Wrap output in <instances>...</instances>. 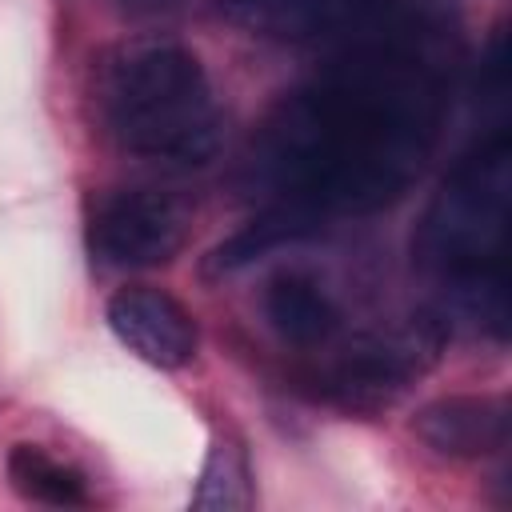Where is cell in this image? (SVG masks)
<instances>
[{
  "label": "cell",
  "instance_id": "obj_1",
  "mask_svg": "<svg viewBox=\"0 0 512 512\" xmlns=\"http://www.w3.org/2000/svg\"><path fill=\"white\" fill-rule=\"evenodd\" d=\"M448 104L444 56L428 32L388 24L288 96L252 144V172L280 196L328 212L400 200L436 148Z\"/></svg>",
  "mask_w": 512,
  "mask_h": 512
},
{
  "label": "cell",
  "instance_id": "obj_2",
  "mask_svg": "<svg viewBox=\"0 0 512 512\" xmlns=\"http://www.w3.org/2000/svg\"><path fill=\"white\" fill-rule=\"evenodd\" d=\"M100 112L120 148L204 164L220 140V116L200 60L172 40H136L108 56L100 76Z\"/></svg>",
  "mask_w": 512,
  "mask_h": 512
},
{
  "label": "cell",
  "instance_id": "obj_3",
  "mask_svg": "<svg viewBox=\"0 0 512 512\" xmlns=\"http://www.w3.org/2000/svg\"><path fill=\"white\" fill-rule=\"evenodd\" d=\"M508 212H512V144L508 132H496L436 192L416 236L420 264L448 276L452 288L504 276Z\"/></svg>",
  "mask_w": 512,
  "mask_h": 512
},
{
  "label": "cell",
  "instance_id": "obj_4",
  "mask_svg": "<svg viewBox=\"0 0 512 512\" xmlns=\"http://www.w3.org/2000/svg\"><path fill=\"white\" fill-rule=\"evenodd\" d=\"M444 320L412 316L400 328L368 332L352 340L324 376V392L356 412H376L392 404L424 368L436 364L444 348Z\"/></svg>",
  "mask_w": 512,
  "mask_h": 512
},
{
  "label": "cell",
  "instance_id": "obj_5",
  "mask_svg": "<svg viewBox=\"0 0 512 512\" xmlns=\"http://www.w3.org/2000/svg\"><path fill=\"white\" fill-rule=\"evenodd\" d=\"M192 228V208L160 188H128L100 204L92 220V252L112 268L168 264Z\"/></svg>",
  "mask_w": 512,
  "mask_h": 512
},
{
  "label": "cell",
  "instance_id": "obj_6",
  "mask_svg": "<svg viewBox=\"0 0 512 512\" xmlns=\"http://www.w3.org/2000/svg\"><path fill=\"white\" fill-rule=\"evenodd\" d=\"M108 328L128 352H136L156 368H184L196 356V340H200L192 312L176 296L148 284L120 288L108 300Z\"/></svg>",
  "mask_w": 512,
  "mask_h": 512
},
{
  "label": "cell",
  "instance_id": "obj_7",
  "mask_svg": "<svg viewBox=\"0 0 512 512\" xmlns=\"http://www.w3.org/2000/svg\"><path fill=\"white\" fill-rule=\"evenodd\" d=\"M416 436L452 460L492 456L508 440V404L496 396H440L412 420Z\"/></svg>",
  "mask_w": 512,
  "mask_h": 512
},
{
  "label": "cell",
  "instance_id": "obj_8",
  "mask_svg": "<svg viewBox=\"0 0 512 512\" xmlns=\"http://www.w3.org/2000/svg\"><path fill=\"white\" fill-rule=\"evenodd\" d=\"M232 12L268 36H320V32H344L376 20L396 0H228Z\"/></svg>",
  "mask_w": 512,
  "mask_h": 512
},
{
  "label": "cell",
  "instance_id": "obj_9",
  "mask_svg": "<svg viewBox=\"0 0 512 512\" xmlns=\"http://www.w3.org/2000/svg\"><path fill=\"white\" fill-rule=\"evenodd\" d=\"M320 212L304 200H292V196H280L276 204H268L252 224H244L240 232H232L224 244H216L204 260V272L220 276V272H236L252 260H260L264 252L280 248V244H292V240H304L312 232H320Z\"/></svg>",
  "mask_w": 512,
  "mask_h": 512
},
{
  "label": "cell",
  "instance_id": "obj_10",
  "mask_svg": "<svg viewBox=\"0 0 512 512\" xmlns=\"http://www.w3.org/2000/svg\"><path fill=\"white\" fill-rule=\"evenodd\" d=\"M264 316L280 332V340L296 348H320L340 328V312L332 296L308 276H280L264 292Z\"/></svg>",
  "mask_w": 512,
  "mask_h": 512
},
{
  "label": "cell",
  "instance_id": "obj_11",
  "mask_svg": "<svg viewBox=\"0 0 512 512\" xmlns=\"http://www.w3.org/2000/svg\"><path fill=\"white\" fill-rule=\"evenodd\" d=\"M8 480L32 504L72 508V504H84L88 500L84 476L76 468H68L64 460L48 456L40 444H16L8 452Z\"/></svg>",
  "mask_w": 512,
  "mask_h": 512
},
{
  "label": "cell",
  "instance_id": "obj_12",
  "mask_svg": "<svg viewBox=\"0 0 512 512\" xmlns=\"http://www.w3.org/2000/svg\"><path fill=\"white\" fill-rule=\"evenodd\" d=\"M248 504H252V476H248L244 448L232 444V440H216L208 460H204L200 484L192 492V508H200V512H240Z\"/></svg>",
  "mask_w": 512,
  "mask_h": 512
},
{
  "label": "cell",
  "instance_id": "obj_13",
  "mask_svg": "<svg viewBox=\"0 0 512 512\" xmlns=\"http://www.w3.org/2000/svg\"><path fill=\"white\" fill-rule=\"evenodd\" d=\"M116 4L128 8V12H160V8H172L180 0H116Z\"/></svg>",
  "mask_w": 512,
  "mask_h": 512
}]
</instances>
